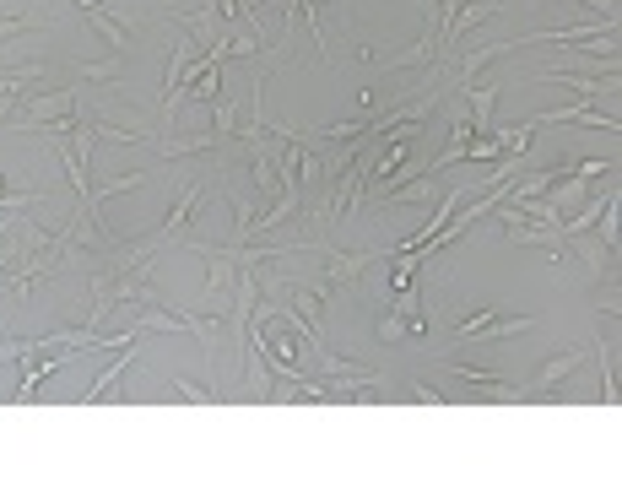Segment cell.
<instances>
[{
	"instance_id": "6da1fadb",
	"label": "cell",
	"mask_w": 622,
	"mask_h": 487,
	"mask_svg": "<svg viewBox=\"0 0 622 487\" xmlns=\"http://www.w3.org/2000/svg\"><path fill=\"white\" fill-rule=\"evenodd\" d=\"M531 331V314H520V320H504L493 304H482L476 314H466V320L455 325V341L466 347V341H504V336H520Z\"/></svg>"
},
{
	"instance_id": "7a4b0ae2",
	"label": "cell",
	"mask_w": 622,
	"mask_h": 487,
	"mask_svg": "<svg viewBox=\"0 0 622 487\" xmlns=\"http://www.w3.org/2000/svg\"><path fill=\"white\" fill-rule=\"evenodd\" d=\"M201 201H206V179H201V174H184L179 201L168 206V217H163V222H157V233L168 239V249H174L184 233H190V222H195V212H201Z\"/></svg>"
},
{
	"instance_id": "3957f363",
	"label": "cell",
	"mask_w": 622,
	"mask_h": 487,
	"mask_svg": "<svg viewBox=\"0 0 622 487\" xmlns=\"http://www.w3.org/2000/svg\"><path fill=\"white\" fill-rule=\"evenodd\" d=\"M579 368H585V347H568V352H558V358H547L536 368L525 385H514V401H531V396H547L552 385H563V379H574Z\"/></svg>"
},
{
	"instance_id": "277c9868",
	"label": "cell",
	"mask_w": 622,
	"mask_h": 487,
	"mask_svg": "<svg viewBox=\"0 0 622 487\" xmlns=\"http://www.w3.org/2000/svg\"><path fill=\"white\" fill-rule=\"evenodd\" d=\"M536 82H563V87H574L585 103H595V109H617V98H622V76H579V71H541Z\"/></svg>"
},
{
	"instance_id": "5b68a950",
	"label": "cell",
	"mask_w": 622,
	"mask_h": 487,
	"mask_svg": "<svg viewBox=\"0 0 622 487\" xmlns=\"http://www.w3.org/2000/svg\"><path fill=\"white\" fill-rule=\"evenodd\" d=\"M531 125H595V130H612V136H622V114L617 109H595V103H563V109H547L536 114Z\"/></svg>"
},
{
	"instance_id": "8992f818",
	"label": "cell",
	"mask_w": 622,
	"mask_h": 487,
	"mask_svg": "<svg viewBox=\"0 0 622 487\" xmlns=\"http://www.w3.org/2000/svg\"><path fill=\"white\" fill-rule=\"evenodd\" d=\"M514 49H520V44H514V38H493V44H476L471 55L455 65V76H449V87H471L476 76H482V65L504 60V55H514Z\"/></svg>"
},
{
	"instance_id": "52a82bcc",
	"label": "cell",
	"mask_w": 622,
	"mask_h": 487,
	"mask_svg": "<svg viewBox=\"0 0 622 487\" xmlns=\"http://www.w3.org/2000/svg\"><path fill=\"white\" fill-rule=\"evenodd\" d=\"M498 11H504V6H498V0H476V6H460V11H455V17H449V22H444V28H439V55H444V49H455V44H460V38H466V33L476 28V22H487V17H498Z\"/></svg>"
},
{
	"instance_id": "ba28073f",
	"label": "cell",
	"mask_w": 622,
	"mask_h": 487,
	"mask_svg": "<svg viewBox=\"0 0 622 487\" xmlns=\"http://www.w3.org/2000/svg\"><path fill=\"white\" fill-rule=\"evenodd\" d=\"M76 6L87 11V22H92V28H98L103 38H109V49H114V55H130V28L114 17L109 6H98V0H76Z\"/></svg>"
},
{
	"instance_id": "9c48e42d",
	"label": "cell",
	"mask_w": 622,
	"mask_h": 487,
	"mask_svg": "<svg viewBox=\"0 0 622 487\" xmlns=\"http://www.w3.org/2000/svg\"><path fill=\"white\" fill-rule=\"evenodd\" d=\"M130 363H136V341H130V347H125V358H119L114 368H103V374H98V385H92L87 396H82V406H92V401H109V396H114V385H119V379L130 374Z\"/></svg>"
},
{
	"instance_id": "30bf717a",
	"label": "cell",
	"mask_w": 622,
	"mask_h": 487,
	"mask_svg": "<svg viewBox=\"0 0 622 487\" xmlns=\"http://www.w3.org/2000/svg\"><path fill=\"white\" fill-rule=\"evenodd\" d=\"M190 98H201V103H217V98H222V71H206L201 82H195L190 92H184V103H190Z\"/></svg>"
},
{
	"instance_id": "8fae6325",
	"label": "cell",
	"mask_w": 622,
	"mask_h": 487,
	"mask_svg": "<svg viewBox=\"0 0 622 487\" xmlns=\"http://www.w3.org/2000/svg\"><path fill=\"white\" fill-rule=\"evenodd\" d=\"M174 396L190 401V406H211V401H217V390H201V385H190V379H174Z\"/></svg>"
},
{
	"instance_id": "7c38bea8",
	"label": "cell",
	"mask_w": 622,
	"mask_h": 487,
	"mask_svg": "<svg viewBox=\"0 0 622 487\" xmlns=\"http://www.w3.org/2000/svg\"><path fill=\"white\" fill-rule=\"evenodd\" d=\"M379 341H390V347H395V341H406V320H401V314H385V320H379Z\"/></svg>"
},
{
	"instance_id": "4fadbf2b",
	"label": "cell",
	"mask_w": 622,
	"mask_h": 487,
	"mask_svg": "<svg viewBox=\"0 0 622 487\" xmlns=\"http://www.w3.org/2000/svg\"><path fill=\"white\" fill-rule=\"evenodd\" d=\"M406 390H412V401H422V406H444V396H439V390H428L422 379H412Z\"/></svg>"
},
{
	"instance_id": "5bb4252c",
	"label": "cell",
	"mask_w": 622,
	"mask_h": 487,
	"mask_svg": "<svg viewBox=\"0 0 622 487\" xmlns=\"http://www.w3.org/2000/svg\"><path fill=\"white\" fill-rule=\"evenodd\" d=\"M585 11H590V17H606V22H617V0H585Z\"/></svg>"
},
{
	"instance_id": "9a60e30c",
	"label": "cell",
	"mask_w": 622,
	"mask_h": 487,
	"mask_svg": "<svg viewBox=\"0 0 622 487\" xmlns=\"http://www.w3.org/2000/svg\"><path fill=\"white\" fill-rule=\"evenodd\" d=\"M17 222H22V212H11V217H0V244H6V233H17Z\"/></svg>"
}]
</instances>
